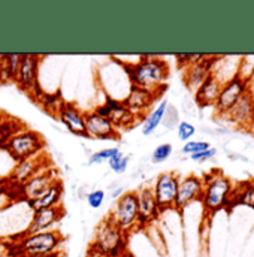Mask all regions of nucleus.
Wrapping results in <instances>:
<instances>
[{
    "label": "nucleus",
    "mask_w": 254,
    "mask_h": 257,
    "mask_svg": "<svg viewBox=\"0 0 254 257\" xmlns=\"http://www.w3.org/2000/svg\"><path fill=\"white\" fill-rule=\"evenodd\" d=\"M124 69L132 85L163 96L168 85L166 81L171 73L169 63L157 56H141L138 62H117Z\"/></svg>",
    "instance_id": "f257e3e1"
},
{
    "label": "nucleus",
    "mask_w": 254,
    "mask_h": 257,
    "mask_svg": "<svg viewBox=\"0 0 254 257\" xmlns=\"http://www.w3.org/2000/svg\"><path fill=\"white\" fill-rule=\"evenodd\" d=\"M203 193L200 199L202 205V224H211L214 215L220 211H224L230 194L233 190V181L221 171L212 169L203 177Z\"/></svg>",
    "instance_id": "f03ea898"
},
{
    "label": "nucleus",
    "mask_w": 254,
    "mask_h": 257,
    "mask_svg": "<svg viewBox=\"0 0 254 257\" xmlns=\"http://www.w3.org/2000/svg\"><path fill=\"white\" fill-rule=\"evenodd\" d=\"M63 242L64 236L59 229L32 235H23V232H20L9 238V242L6 244V254L11 257L50 254L60 251Z\"/></svg>",
    "instance_id": "7ed1b4c3"
},
{
    "label": "nucleus",
    "mask_w": 254,
    "mask_h": 257,
    "mask_svg": "<svg viewBox=\"0 0 254 257\" xmlns=\"http://www.w3.org/2000/svg\"><path fill=\"white\" fill-rule=\"evenodd\" d=\"M244 62H241L236 72L224 81L221 91L215 100V105L212 106L214 115L217 118H227L233 106L238 103V100L245 94V91L251 87V76L253 73H248L244 70Z\"/></svg>",
    "instance_id": "20e7f679"
},
{
    "label": "nucleus",
    "mask_w": 254,
    "mask_h": 257,
    "mask_svg": "<svg viewBox=\"0 0 254 257\" xmlns=\"http://www.w3.org/2000/svg\"><path fill=\"white\" fill-rule=\"evenodd\" d=\"M130 235L120 230L108 217L96 227L91 245L105 257H130L129 251Z\"/></svg>",
    "instance_id": "39448f33"
},
{
    "label": "nucleus",
    "mask_w": 254,
    "mask_h": 257,
    "mask_svg": "<svg viewBox=\"0 0 254 257\" xmlns=\"http://www.w3.org/2000/svg\"><path fill=\"white\" fill-rule=\"evenodd\" d=\"M45 147L47 142L39 132L24 127L17 132L3 147H0V150L5 151L14 162H20L44 154Z\"/></svg>",
    "instance_id": "423d86ee"
},
{
    "label": "nucleus",
    "mask_w": 254,
    "mask_h": 257,
    "mask_svg": "<svg viewBox=\"0 0 254 257\" xmlns=\"http://www.w3.org/2000/svg\"><path fill=\"white\" fill-rule=\"evenodd\" d=\"M108 218L124 233L130 235L133 230L139 229V211H138V199L136 192H124L114 203L109 211Z\"/></svg>",
    "instance_id": "0eeeda50"
},
{
    "label": "nucleus",
    "mask_w": 254,
    "mask_h": 257,
    "mask_svg": "<svg viewBox=\"0 0 254 257\" xmlns=\"http://www.w3.org/2000/svg\"><path fill=\"white\" fill-rule=\"evenodd\" d=\"M180 180L181 177L174 171L162 172L154 180L151 189H153L154 197L157 200V205L162 214L168 211H174V203H175V197L178 192Z\"/></svg>",
    "instance_id": "6e6552de"
},
{
    "label": "nucleus",
    "mask_w": 254,
    "mask_h": 257,
    "mask_svg": "<svg viewBox=\"0 0 254 257\" xmlns=\"http://www.w3.org/2000/svg\"><path fill=\"white\" fill-rule=\"evenodd\" d=\"M202 193H203V178L202 177H199L196 174L183 177L180 180L178 192H177L175 203H174V211L183 217L184 211L190 205H193L194 202L200 203Z\"/></svg>",
    "instance_id": "1a4fd4ad"
},
{
    "label": "nucleus",
    "mask_w": 254,
    "mask_h": 257,
    "mask_svg": "<svg viewBox=\"0 0 254 257\" xmlns=\"http://www.w3.org/2000/svg\"><path fill=\"white\" fill-rule=\"evenodd\" d=\"M93 111H96L99 115L108 118L109 121H112V124L118 130H127V128H132L135 126V121L141 123L126 106L123 105L121 100H117L108 94H105V100L102 105L96 106Z\"/></svg>",
    "instance_id": "9d476101"
},
{
    "label": "nucleus",
    "mask_w": 254,
    "mask_h": 257,
    "mask_svg": "<svg viewBox=\"0 0 254 257\" xmlns=\"http://www.w3.org/2000/svg\"><path fill=\"white\" fill-rule=\"evenodd\" d=\"M159 99L160 97L153 91L130 85V90L127 93V96L121 102H123V105L126 106L127 109L142 123L144 117L156 106V102Z\"/></svg>",
    "instance_id": "9b49d317"
},
{
    "label": "nucleus",
    "mask_w": 254,
    "mask_h": 257,
    "mask_svg": "<svg viewBox=\"0 0 254 257\" xmlns=\"http://www.w3.org/2000/svg\"><path fill=\"white\" fill-rule=\"evenodd\" d=\"M85 133L87 138L99 141H117L120 139V130L112 124L108 118L99 115L96 111L84 112Z\"/></svg>",
    "instance_id": "f8f14e48"
},
{
    "label": "nucleus",
    "mask_w": 254,
    "mask_h": 257,
    "mask_svg": "<svg viewBox=\"0 0 254 257\" xmlns=\"http://www.w3.org/2000/svg\"><path fill=\"white\" fill-rule=\"evenodd\" d=\"M136 199H138V211H139V230L141 229H147L148 226H151L153 223H156L159 220V217L162 215L157 200L154 197V193L151 186H144L139 190H136Z\"/></svg>",
    "instance_id": "ddd939ff"
},
{
    "label": "nucleus",
    "mask_w": 254,
    "mask_h": 257,
    "mask_svg": "<svg viewBox=\"0 0 254 257\" xmlns=\"http://www.w3.org/2000/svg\"><path fill=\"white\" fill-rule=\"evenodd\" d=\"M47 165H50V162L44 157V154L15 162L5 181H9L14 187L20 189V186H23L27 180H30L35 174H38Z\"/></svg>",
    "instance_id": "4468645a"
},
{
    "label": "nucleus",
    "mask_w": 254,
    "mask_h": 257,
    "mask_svg": "<svg viewBox=\"0 0 254 257\" xmlns=\"http://www.w3.org/2000/svg\"><path fill=\"white\" fill-rule=\"evenodd\" d=\"M56 180H59L57 171L54 168H50V165H47L30 180H27L23 186H20V196L24 199V202L35 199L45 192Z\"/></svg>",
    "instance_id": "2eb2a0df"
},
{
    "label": "nucleus",
    "mask_w": 254,
    "mask_h": 257,
    "mask_svg": "<svg viewBox=\"0 0 254 257\" xmlns=\"http://www.w3.org/2000/svg\"><path fill=\"white\" fill-rule=\"evenodd\" d=\"M64 215L63 206H56V208H48V209H41L32 212L30 223L27 227L23 230V235H32V233H39V232H47L53 230L57 227V224L62 221Z\"/></svg>",
    "instance_id": "dca6fc26"
},
{
    "label": "nucleus",
    "mask_w": 254,
    "mask_h": 257,
    "mask_svg": "<svg viewBox=\"0 0 254 257\" xmlns=\"http://www.w3.org/2000/svg\"><path fill=\"white\" fill-rule=\"evenodd\" d=\"M224 57L223 56H209L206 54V57L196 64H191L189 67L183 69V81H184V85L194 91L215 69V64L218 63L220 60H223Z\"/></svg>",
    "instance_id": "f3484780"
},
{
    "label": "nucleus",
    "mask_w": 254,
    "mask_h": 257,
    "mask_svg": "<svg viewBox=\"0 0 254 257\" xmlns=\"http://www.w3.org/2000/svg\"><path fill=\"white\" fill-rule=\"evenodd\" d=\"M227 120L233 123L239 130L251 132L254 121V91L251 87L233 106V109L227 115Z\"/></svg>",
    "instance_id": "a211bd4d"
},
{
    "label": "nucleus",
    "mask_w": 254,
    "mask_h": 257,
    "mask_svg": "<svg viewBox=\"0 0 254 257\" xmlns=\"http://www.w3.org/2000/svg\"><path fill=\"white\" fill-rule=\"evenodd\" d=\"M44 57L36 54H21V63L15 78V84L29 93L39 82V64Z\"/></svg>",
    "instance_id": "6ab92c4d"
},
{
    "label": "nucleus",
    "mask_w": 254,
    "mask_h": 257,
    "mask_svg": "<svg viewBox=\"0 0 254 257\" xmlns=\"http://www.w3.org/2000/svg\"><path fill=\"white\" fill-rule=\"evenodd\" d=\"M224 81L220 78V75L214 70L193 93H194V102L199 108H212L215 105V100L221 91Z\"/></svg>",
    "instance_id": "aec40b11"
},
{
    "label": "nucleus",
    "mask_w": 254,
    "mask_h": 257,
    "mask_svg": "<svg viewBox=\"0 0 254 257\" xmlns=\"http://www.w3.org/2000/svg\"><path fill=\"white\" fill-rule=\"evenodd\" d=\"M63 193L64 184L63 181L59 178L41 196L30 199V200H26V205L32 212L41 211V209H48V208H56V206H60L62 199H63Z\"/></svg>",
    "instance_id": "412c9836"
},
{
    "label": "nucleus",
    "mask_w": 254,
    "mask_h": 257,
    "mask_svg": "<svg viewBox=\"0 0 254 257\" xmlns=\"http://www.w3.org/2000/svg\"><path fill=\"white\" fill-rule=\"evenodd\" d=\"M56 120H59L70 133H73L76 136L87 138L84 112L76 105H73L72 102H67V100L64 102V105L62 106L60 112L57 114Z\"/></svg>",
    "instance_id": "4be33fe9"
},
{
    "label": "nucleus",
    "mask_w": 254,
    "mask_h": 257,
    "mask_svg": "<svg viewBox=\"0 0 254 257\" xmlns=\"http://www.w3.org/2000/svg\"><path fill=\"white\" fill-rule=\"evenodd\" d=\"M236 206H248L254 209V180H244L233 184V190L224 211L230 214Z\"/></svg>",
    "instance_id": "5701e85b"
},
{
    "label": "nucleus",
    "mask_w": 254,
    "mask_h": 257,
    "mask_svg": "<svg viewBox=\"0 0 254 257\" xmlns=\"http://www.w3.org/2000/svg\"><path fill=\"white\" fill-rule=\"evenodd\" d=\"M168 105H169V102H168L166 99H162V100L159 102V105H156V106L144 117L141 126H142V133H144L145 136L154 133V132L157 130V127L162 124L163 117H165V112H166V109H168Z\"/></svg>",
    "instance_id": "b1692460"
},
{
    "label": "nucleus",
    "mask_w": 254,
    "mask_h": 257,
    "mask_svg": "<svg viewBox=\"0 0 254 257\" xmlns=\"http://www.w3.org/2000/svg\"><path fill=\"white\" fill-rule=\"evenodd\" d=\"M64 97L62 96V93L60 91H54V93H48V91H45L44 93V96L38 100V105L47 112V114H50L51 117H57V114L60 112V109H62V106L64 105Z\"/></svg>",
    "instance_id": "393cba45"
},
{
    "label": "nucleus",
    "mask_w": 254,
    "mask_h": 257,
    "mask_svg": "<svg viewBox=\"0 0 254 257\" xmlns=\"http://www.w3.org/2000/svg\"><path fill=\"white\" fill-rule=\"evenodd\" d=\"M3 75H2V82H15L20 63H21V54H3Z\"/></svg>",
    "instance_id": "a878e982"
},
{
    "label": "nucleus",
    "mask_w": 254,
    "mask_h": 257,
    "mask_svg": "<svg viewBox=\"0 0 254 257\" xmlns=\"http://www.w3.org/2000/svg\"><path fill=\"white\" fill-rule=\"evenodd\" d=\"M26 126L23 123H20L17 118L8 117L0 123V147H3L17 132H20L21 128H24Z\"/></svg>",
    "instance_id": "bb28decb"
},
{
    "label": "nucleus",
    "mask_w": 254,
    "mask_h": 257,
    "mask_svg": "<svg viewBox=\"0 0 254 257\" xmlns=\"http://www.w3.org/2000/svg\"><path fill=\"white\" fill-rule=\"evenodd\" d=\"M121 150L118 147H109V148H103L100 151H96L88 157V165H102L105 162H109Z\"/></svg>",
    "instance_id": "cd10ccee"
},
{
    "label": "nucleus",
    "mask_w": 254,
    "mask_h": 257,
    "mask_svg": "<svg viewBox=\"0 0 254 257\" xmlns=\"http://www.w3.org/2000/svg\"><path fill=\"white\" fill-rule=\"evenodd\" d=\"M174 153V147L172 144L169 142H165V144H160L154 148L153 154H151V162L156 163V165H160V163H165Z\"/></svg>",
    "instance_id": "c85d7f7f"
},
{
    "label": "nucleus",
    "mask_w": 254,
    "mask_h": 257,
    "mask_svg": "<svg viewBox=\"0 0 254 257\" xmlns=\"http://www.w3.org/2000/svg\"><path fill=\"white\" fill-rule=\"evenodd\" d=\"M130 157H132V156H126V154H123L121 151H120L118 154H115V156L108 162L111 171H112L114 174H118V175L124 174L127 171V168H129Z\"/></svg>",
    "instance_id": "c756f323"
},
{
    "label": "nucleus",
    "mask_w": 254,
    "mask_h": 257,
    "mask_svg": "<svg viewBox=\"0 0 254 257\" xmlns=\"http://www.w3.org/2000/svg\"><path fill=\"white\" fill-rule=\"evenodd\" d=\"M211 148V144L208 141H189L183 145V154H189V156H193L196 153H200V151H205Z\"/></svg>",
    "instance_id": "7c9ffc66"
},
{
    "label": "nucleus",
    "mask_w": 254,
    "mask_h": 257,
    "mask_svg": "<svg viewBox=\"0 0 254 257\" xmlns=\"http://www.w3.org/2000/svg\"><path fill=\"white\" fill-rule=\"evenodd\" d=\"M206 57V54H177L175 60H177V66L180 69H186L191 64L199 63Z\"/></svg>",
    "instance_id": "2f4dec72"
},
{
    "label": "nucleus",
    "mask_w": 254,
    "mask_h": 257,
    "mask_svg": "<svg viewBox=\"0 0 254 257\" xmlns=\"http://www.w3.org/2000/svg\"><path fill=\"white\" fill-rule=\"evenodd\" d=\"M177 135H178V139L186 144L191 141L193 136L196 135V127L189 121H180V124L177 126Z\"/></svg>",
    "instance_id": "473e14b6"
},
{
    "label": "nucleus",
    "mask_w": 254,
    "mask_h": 257,
    "mask_svg": "<svg viewBox=\"0 0 254 257\" xmlns=\"http://www.w3.org/2000/svg\"><path fill=\"white\" fill-rule=\"evenodd\" d=\"M105 199H106V194H105L103 190H100V189L93 190V192H90L87 194V203L93 209H99L103 205Z\"/></svg>",
    "instance_id": "72a5a7b5"
},
{
    "label": "nucleus",
    "mask_w": 254,
    "mask_h": 257,
    "mask_svg": "<svg viewBox=\"0 0 254 257\" xmlns=\"http://www.w3.org/2000/svg\"><path fill=\"white\" fill-rule=\"evenodd\" d=\"M215 154H217V150H215L214 147H211V148H208V150H205V151H200V153L193 154V156H190V159L193 160V162H199V163H202V162H206V160L214 159V157H215Z\"/></svg>",
    "instance_id": "f704fd0d"
},
{
    "label": "nucleus",
    "mask_w": 254,
    "mask_h": 257,
    "mask_svg": "<svg viewBox=\"0 0 254 257\" xmlns=\"http://www.w3.org/2000/svg\"><path fill=\"white\" fill-rule=\"evenodd\" d=\"M85 257H105L97 248H94L91 244H90V247H88V250H87V253H85Z\"/></svg>",
    "instance_id": "c9c22d12"
},
{
    "label": "nucleus",
    "mask_w": 254,
    "mask_h": 257,
    "mask_svg": "<svg viewBox=\"0 0 254 257\" xmlns=\"http://www.w3.org/2000/svg\"><path fill=\"white\" fill-rule=\"evenodd\" d=\"M27 257H64L63 251H56V253H50V254H38V256H27Z\"/></svg>",
    "instance_id": "e433bc0d"
},
{
    "label": "nucleus",
    "mask_w": 254,
    "mask_h": 257,
    "mask_svg": "<svg viewBox=\"0 0 254 257\" xmlns=\"http://www.w3.org/2000/svg\"><path fill=\"white\" fill-rule=\"evenodd\" d=\"M2 75H3V57L0 56V84H2Z\"/></svg>",
    "instance_id": "4c0bfd02"
},
{
    "label": "nucleus",
    "mask_w": 254,
    "mask_h": 257,
    "mask_svg": "<svg viewBox=\"0 0 254 257\" xmlns=\"http://www.w3.org/2000/svg\"><path fill=\"white\" fill-rule=\"evenodd\" d=\"M5 118H6V114H5V112H2V111H0V123H2V121H3V120H5Z\"/></svg>",
    "instance_id": "58836bf2"
},
{
    "label": "nucleus",
    "mask_w": 254,
    "mask_h": 257,
    "mask_svg": "<svg viewBox=\"0 0 254 257\" xmlns=\"http://www.w3.org/2000/svg\"><path fill=\"white\" fill-rule=\"evenodd\" d=\"M0 257H11V256H8L6 253H3V254H0Z\"/></svg>",
    "instance_id": "ea45409f"
},
{
    "label": "nucleus",
    "mask_w": 254,
    "mask_h": 257,
    "mask_svg": "<svg viewBox=\"0 0 254 257\" xmlns=\"http://www.w3.org/2000/svg\"><path fill=\"white\" fill-rule=\"evenodd\" d=\"M251 133H254V121H253V127H251Z\"/></svg>",
    "instance_id": "a19ab883"
}]
</instances>
